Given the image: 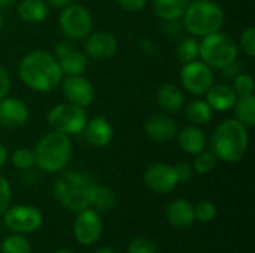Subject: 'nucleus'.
Instances as JSON below:
<instances>
[{
    "label": "nucleus",
    "mask_w": 255,
    "mask_h": 253,
    "mask_svg": "<svg viewBox=\"0 0 255 253\" xmlns=\"http://www.w3.org/2000/svg\"><path fill=\"white\" fill-rule=\"evenodd\" d=\"M18 75L21 82L36 92H49L60 86L63 79L58 60L43 49L27 52L18 64Z\"/></svg>",
    "instance_id": "nucleus-1"
},
{
    "label": "nucleus",
    "mask_w": 255,
    "mask_h": 253,
    "mask_svg": "<svg viewBox=\"0 0 255 253\" xmlns=\"http://www.w3.org/2000/svg\"><path fill=\"white\" fill-rule=\"evenodd\" d=\"M250 146L248 127L238 119L223 121L211 136V152L224 163H239Z\"/></svg>",
    "instance_id": "nucleus-2"
},
{
    "label": "nucleus",
    "mask_w": 255,
    "mask_h": 253,
    "mask_svg": "<svg viewBox=\"0 0 255 253\" xmlns=\"http://www.w3.org/2000/svg\"><path fill=\"white\" fill-rule=\"evenodd\" d=\"M226 22L223 7L214 0H190V4L182 16L184 30L193 37H205L221 31Z\"/></svg>",
    "instance_id": "nucleus-3"
},
{
    "label": "nucleus",
    "mask_w": 255,
    "mask_h": 253,
    "mask_svg": "<svg viewBox=\"0 0 255 253\" xmlns=\"http://www.w3.org/2000/svg\"><path fill=\"white\" fill-rule=\"evenodd\" d=\"M36 166L46 173H58L64 170L72 158L73 146L70 136L49 131L46 133L33 149Z\"/></svg>",
    "instance_id": "nucleus-4"
},
{
    "label": "nucleus",
    "mask_w": 255,
    "mask_h": 253,
    "mask_svg": "<svg viewBox=\"0 0 255 253\" xmlns=\"http://www.w3.org/2000/svg\"><path fill=\"white\" fill-rule=\"evenodd\" d=\"M93 186L94 182L87 174L67 171L57 180L54 186V195L63 207L78 213L90 207V195Z\"/></svg>",
    "instance_id": "nucleus-5"
},
{
    "label": "nucleus",
    "mask_w": 255,
    "mask_h": 253,
    "mask_svg": "<svg viewBox=\"0 0 255 253\" xmlns=\"http://www.w3.org/2000/svg\"><path fill=\"white\" fill-rule=\"evenodd\" d=\"M239 57L238 42L227 33L217 31L199 42V58L211 69H224Z\"/></svg>",
    "instance_id": "nucleus-6"
},
{
    "label": "nucleus",
    "mask_w": 255,
    "mask_h": 253,
    "mask_svg": "<svg viewBox=\"0 0 255 253\" xmlns=\"http://www.w3.org/2000/svg\"><path fill=\"white\" fill-rule=\"evenodd\" d=\"M48 125L58 133L75 136L81 134L88 122V115L85 107L72 104L69 101L54 106L46 116Z\"/></svg>",
    "instance_id": "nucleus-7"
},
{
    "label": "nucleus",
    "mask_w": 255,
    "mask_h": 253,
    "mask_svg": "<svg viewBox=\"0 0 255 253\" xmlns=\"http://www.w3.org/2000/svg\"><path fill=\"white\" fill-rule=\"evenodd\" d=\"M60 30L70 40H84L93 33V16L90 10L78 3H72L61 9L58 16Z\"/></svg>",
    "instance_id": "nucleus-8"
},
{
    "label": "nucleus",
    "mask_w": 255,
    "mask_h": 253,
    "mask_svg": "<svg viewBox=\"0 0 255 253\" xmlns=\"http://www.w3.org/2000/svg\"><path fill=\"white\" fill-rule=\"evenodd\" d=\"M179 79L185 91L199 97L205 95L208 89L215 84L214 69H211L202 60H194L191 63L182 64Z\"/></svg>",
    "instance_id": "nucleus-9"
},
{
    "label": "nucleus",
    "mask_w": 255,
    "mask_h": 253,
    "mask_svg": "<svg viewBox=\"0 0 255 253\" xmlns=\"http://www.w3.org/2000/svg\"><path fill=\"white\" fill-rule=\"evenodd\" d=\"M43 216L39 209L19 204L4 212V225L16 234H30L42 227Z\"/></svg>",
    "instance_id": "nucleus-10"
},
{
    "label": "nucleus",
    "mask_w": 255,
    "mask_h": 253,
    "mask_svg": "<svg viewBox=\"0 0 255 253\" xmlns=\"http://www.w3.org/2000/svg\"><path fill=\"white\" fill-rule=\"evenodd\" d=\"M102 231H103V222L99 212L90 207L78 212V218L73 225V234L79 245L82 246L94 245L100 239Z\"/></svg>",
    "instance_id": "nucleus-11"
},
{
    "label": "nucleus",
    "mask_w": 255,
    "mask_h": 253,
    "mask_svg": "<svg viewBox=\"0 0 255 253\" xmlns=\"http://www.w3.org/2000/svg\"><path fill=\"white\" fill-rule=\"evenodd\" d=\"M61 91L66 97V101L81 106V107H88L96 95L93 84L84 78L82 75H75V76H63L61 79Z\"/></svg>",
    "instance_id": "nucleus-12"
},
{
    "label": "nucleus",
    "mask_w": 255,
    "mask_h": 253,
    "mask_svg": "<svg viewBox=\"0 0 255 253\" xmlns=\"http://www.w3.org/2000/svg\"><path fill=\"white\" fill-rule=\"evenodd\" d=\"M145 185L157 192V194H167L176 188L178 177L175 173V167L166 163H155L143 173Z\"/></svg>",
    "instance_id": "nucleus-13"
},
{
    "label": "nucleus",
    "mask_w": 255,
    "mask_h": 253,
    "mask_svg": "<svg viewBox=\"0 0 255 253\" xmlns=\"http://www.w3.org/2000/svg\"><path fill=\"white\" fill-rule=\"evenodd\" d=\"M88 58L106 61L118 52V40L109 31H96L85 39V51Z\"/></svg>",
    "instance_id": "nucleus-14"
},
{
    "label": "nucleus",
    "mask_w": 255,
    "mask_h": 253,
    "mask_svg": "<svg viewBox=\"0 0 255 253\" xmlns=\"http://www.w3.org/2000/svg\"><path fill=\"white\" fill-rule=\"evenodd\" d=\"M28 106L15 97H3L0 100V125L4 128H18L28 121Z\"/></svg>",
    "instance_id": "nucleus-15"
},
{
    "label": "nucleus",
    "mask_w": 255,
    "mask_h": 253,
    "mask_svg": "<svg viewBox=\"0 0 255 253\" xmlns=\"http://www.w3.org/2000/svg\"><path fill=\"white\" fill-rule=\"evenodd\" d=\"M145 133L149 139L158 143H167L176 139L178 125L172 116L167 113H157L146 119L145 122Z\"/></svg>",
    "instance_id": "nucleus-16"
},
{
    "label": "nucleus",
    "mask_w": 255,
    "mask_h": 253,
    "mask_svg": "<svg viewBox=\"0 0 255 253\" xmlns=\"http://www.w3.org/2000/svg\"><path fill=\"white\" fill-rule=\"evenodd\" d=\"M87 142L94 148H106L114 139V127L105 116L88 119L84 131Z\"/></svg>",
    "instance_id": "nucleus-17"
},
{
    "label": "nucleus",
    "mask_w": 255,
    "mask_h": 253,
    "mask_svg": "<svg viewBox=\"0 0 255 253\" xmlns=\"http://www.w3.org/2000/svg\"><path fill=\"white\" fill-rule=\"evenodd\" d=\"M176 139L179 149L193 157L205 151L208 145V137L205 131L197 125H187L182 130H178Z\"/></svg>",
    "instance_id": "nucleus-18"
},
{
    "label": "nucleus",
    "mask_w": 255,
    "mask_h": 253,
    "mask_svg": "<svg viewBox=\"0 0 255 253\" xmlns=\"http://www.w3.org/2000/svg\"><path fill=\"white\" fill-rule=\"evenodd\" d=\"M205 100L214 112H229L233 109L238 95L229 84H214L205 94Z\"/></svg>",
    "instance_id": "nucleus-19"
},
{
    "label": "nucleus",
    "mask_w": 255,
    "mask_h": 253,
    "mask_svg": "<svg viewBox=\"0 0 255 253\" xmlns=\"http://www.w3.org/2000/svg\"><path fill=\"white\" fill-rule=\"evenodd\" d=\"M157 104L166 113H176L185 104V94L184 89L175 84H164L157 91Z\"/></svg>",
    "instance_id": "nucleus-20"
},
{
    "label": "nucleus",
    "mask_w": 255,
    "mask_h": 253,
    "mask_svg": "<svg viewBox=\"0 0 255 253\" xmlns=\"http://www.w3.org/2000/svg\"><path fill=\"white\" fill-rule=\"evenodd\" d=\"M167 221L178 228H187L196 221L194 206L187 200H175L166 209Z\"/></svg>",
    "instance_id": "nucleus-21"
},
{
    "label": "nucleus",
    "mask_w": 255,
    "mask_h": 253,
    "mask_svg": "<svg viewBox=\"0 0 255 253\" xmlns=\"http://www.w3.org/2000/svg\"><path fill=\"white\" fill-rule=\"evenodd\" d=\"M60 69L63 72V76H75V75H84L88 69V57L85 52L78 51L75 48H70L66 54L57 58Z\"/></svg>",
    "instance_id": "nucleus-22"
},
{
    "label": "nucleus",
    "mask_w": 255,
    "mask_h": 253,
    "mask_svg": "<svg viewBox=\"0 0 255 253\" xmlns=\"http://www.w3.org/2000/svg\"><path fill=\"white\" fill-rule=\"evenodd\" d=\"M16 13L22 21L36 24L48 16L49 6L45 0H21L16 6Z\"/></svg>",
    "instance_id": "nucleus-23"
},
{
    "label": "nucleus",
    "mask_w": 255,
    "mask_h": 253,
    "mask_svg": "<svg viewBox=\"0 0 255 253\" xmlns=\"http://www.w3.org/2000/svg\"><path fill=\"white\" fill-rule=\"evenodd\" d=\"M152 10L154 13L163 19V21H170V19H182L190 0H152Z\"/></svg>",
    "instance_id": "nucleus-24"
},
{
    "label": "nucleus",
    "mask_w": 255,
    "mask_h": 253,
    "mask_svg": "<svg viewBox=\"0 0 255 253\" xmlns=\"http://www.w3.org/2000/svg\"><path fill=\"white\" fill-rule=\"evenodd\" d=\"M117 204V194L103 185H96L91 189L90 195V207H93L96 212H109Z\"/></svg>",
    "instance_id": "nucleus-25"
},
{
    "label": "nucleus",
    "mask_w": 255,
    "mask_h": 253,
    "mask_svg": "<svg viewBox=\"0 0 255 253\" xmlns=\"http://www.w3.org/2000/svg\"><path fill=\"white\" fill-rule=\"evenodd\" d=\"M185 115H187V119L190 121L191 125H205L208 124L212 116H214V110L211 109V106L208 104L206 100H193L187 109H185Z\"/></svg>",
    "instance_id": "nucleus-26"
},
{
    "label": "nucleus",
    "mask_w": 255,
    "mask_h": 253,
    "mask_svg": "<svg viewBox=\"0 0 255 253\" xmlns=\"http://www.w3.org/2000/svg\"><path fill=\"white\" fill-rule=\"evenodd\" d=\"M235 119L242 122L244 125L254 127L255 125V98L254 95L250 97H238L235 106Z\"/></svg>",
    "instance_id": "nucleus-27"
},
{
    "label": "nucleus",
    "mask_w": 255,
    "mask_h": 253,
    "mask_svg": "<svg viewBox=\"0 0 255 253\" xmlns=\"http://www.w3.org/2000/svg\"><path fill=\"white\" fill-rule=\"evenodd\" d=\"M176 58L181 64L199 60V40L193 36L181 37L176 45Z\"/></svg>",
    "instance_id": "nucleus-28"
},
{
    "label": "nucleus",
    "mask_w": 255,
    "mask_h": 253,
    "mask_svg": "<svg viewBox=\"0 0 255 253\" xmlns=\"http://www.w3.org/2000/svg\"><path fill=\"white\" fill-rule=\"evenodd\" d=\"M1 252L3 253H31V245L30 242L19 236V234H12L3 240L1 245Z\"/></svg>",
    "instance_id": "nucleus-29"
},
{
    "label": "nucleus",
    "mask_w": 255,
    "mask_h": 253,
    "mask_svg": "<svg viewBox=\"0 0 255 253\" xmlns=\"http://www.w3.org/2000/svg\"><path fill=\"white\" fill-rule=\"evenodd\" d=\"M217 157L211 152V151H202L197 155H194V161H193V170H196V173L199 174H208L211 173L215 166H217Z\"/></svg>",
    "instance_id": "nucleus-30"
},
{
    "label": "nucleus",
    "mask_w": 255,
    "mask_h": 253,
    "mask_svg": "<svg viewBox=\"0 0 255 253\" xmlns=\"http://www.w3.org/2000/svg\"><path fill=\"white\" fill-rule=\"evenodd\" d=\"M10 163L18 170H30L31 167L36 166L34 152L31 149H27V148H19V149L12 152Z\"/></svg>",
    "instance_id": "nucleus-31"
},
{
    "label": "nucleus",
    "mask_w": 255,
    "mask_h": 253,
    "mask_svg": "<svg viewBox=\"0 0 255 253\" xmlns=\"http://www.w3.org/2000/svg\"><path fill=\"white\" fill-rule=\"evenodd\" d=\"M233 91L236 92L238 97H250L254 95V79L248 73H239L233 78Z\"/></svg>",
    "instance_id": "nucleus-32"
},
{
    "label": "nucleus",
    "mask_w": 255,
    "mask_h": 253,
    "mask_svg": "<svg viewBox=\"0 0 255 253\" xmlns=\"http://www.w3.org/2000/svg\"><path fill=\"white\" fill-rule=\"evenodd\" d=\"M239 49H242L250 58L255 57V28L248 27L241 33L239 42H238Z\"/></svg>",
    "instance_id": "nucleus-33"
},
{
    "label": "nucleus",
    "mask_w": 255,
    "mask_h": 253,
    "mask_svg": "<svg viewBox=\"0 0 255 253\" xmlns=\"http://www.w3.org/2000/svg\"><path fill=\"white\" fill-rule=\"evenodd\" d=\"M128 253H157V245L146 237H136L128 245Z\"/></svg>",
    "instance_id": "nucleus-34"
},
{
    "label": "nucleus",
    "mask_w": 255,
    "mask_h": 253,
    "mask_svg": "<svg viewBox=\"0 0 255 253\" xmlns=\"http://www.w3.org/2000/svg\"><path fill=\"white\" fill-rule=\"evenodd\" d=\"M194 213L200 222H211L217 216V207L211 201H200L194 207Z\"/></svg>",
    "instance_id": "nucleus-35"
},
{
    "label": "nucleus",
    "mask_w": 255,
    "mask_h": 253,
    "mask_svg": "<svg viewBox=\"0 0 255 253\" xmlns=\"http://www.w3.org/2000/svg\"><path fill=\"white\" fill-rule=\"evenodd\" d=\"M10 198H12V191H10V185L9 182L0 174V215H3L10 204Z\"/></svg>",
    "instance_id": "nucleus-36"
},
{
    "label": "nucleus",
    "mask_w": 255,
    "mask_h": 253,
    "mask_svg": "<svg viewBox=\"0 0 255 253\" xmlns=\"http://www.w3.org/2000/svg\"><path fill=\"white\" fill-rule=\"evenodd\" d=\"M163 30L167 36H179L181 31L184 30L182 19H170V21H163Z\"/></svg>",
    "instance_id": "nucleus-37"
},
{
    "label": "nucleus",
    "mask_w": 255,
    "mask_h": 253,
    "mask_svg": "<svg viewBox=\"0 0 255 253\" xmlns=\"http://www.w3.org/2000/svg\"><path fill=\"white\" fill-rule=\"evenodd\" d=\"M117 3L127 12H137L148 4V0H117Z\"/></svg>",
    "instance_id": "nucleus-38"
},
{
    "label": "nucleus",
    "mask_w": 255,
    "mask_h": 253,
    "mask_svg": "<svg viewBox=\"0 0 255 253\" xmlns=\"http://www.w3.org/2000/svg\"><path fill=\"white\" fill-rule=\"evenodd\" d=\"M175 167V173L178 177V182H188L193 176V167L187 163H179Z\"/></svg>",
    "instance_id": "nucleus-39"
},
{
    "label": "nucleus",
    "mask_w": 255,
    "mask_h": 253,
    "mask_svg": "<svg viewBox=\"0 0 255 253\" xmlns=\"http://www.w3.org/2000/svg\"><path fill=\"white\" fill-rule=\"evenodd\" d=\"M10 91V78L9 73L6 72V69H3L0 66V100L3 97H6Z\"/></svg>",
    "instance_id": "nucleus-40"
},
{
    "label": "nucleus",
    "mask_w": 255,
    "mask_h": 253,
    "mask_svg": "<svg viewBox=\"0 0 255 253\" xmlns=\"http://www.w3.org/2000/svg\"><path fill=\"white\" fill-rule=\"evenodd\" d=\"M45 1H46L49 6L57 7V9H63V7H66V6L75 3V0H45Z\"/></svg>",
    "instance_id": "nucleus-41"
},
{
    "label": "nucleus",
    "mask_w": 255,
    "mask_h": 253,
    "mask_svg": "<svg viewBox=\"0 0 255 253\" xmlns=\"http://www.w3.org/2000/svg\"><path fill=\"white\" fill-rule=\"evenodd\" d=\"M7 158H9L7 149H6V148H4V145L0 142V169L7 163Z\"/></svg>",
    "instance_id": "nucleus-42"
},
{
    "label": "nucleus",
    "mask_w": 255,
    "mask_h": 253,
    "mask_svg": "<svg viewBox=\"0 0 255 253\" xmlns=\"http://www.w3.org/2000/svg\"><path fill=\"white\" fill-rule=\"evenodd\" d=\"M15 0H0V7H9L13 4Z\"/></svg>",
    "instance_id": "nucleus-43"
},
{
    "label": "nucleus",
    "mask_w": 255,
    "mask_h": 253,
    "mask_svg": "<svg viewBox=\"0 0 255 253\" xmlns=\"http://www.w3.org/2000/svg\"><path fill=\"white\" fill-rule=\"evenodd\" d=\"M94 253H117V252H114V251H111V249H99V251H96Z\"/></svg>",
    "instance_id": "nucleus-44"
},
{
    "label": "nucleus",
    "mask_w": 255,
    "mask_h": 253,
    "mask_svg": "<svg viewBox=\"0 0 255 253\" xmlns=\"http://www.w3.org/2000/svg\"><path fill=\"white\" fill-rule=\"evenodd\" d=\"M3 24H4V21H3V15L0 13V33H1V30H3Z\"/></svg>",
    "instance_id": "nucleus-45"
},
{
    "label": "nucleus",
    "mask_w": 255,
    "mask_h": 253,
    "mask_svg": "<svg viewBox=\"0 0 255 253\" xmlns=\"http://www.w3.org/2000/svg\"><path fill=\"white\" fill-rule=\"evenodd\" d=\"M54 253H72L70 251H57V252H54Z\"/></svg>",
    "instance_id": "nucleus-46"
}]
</instances>
